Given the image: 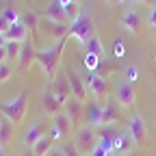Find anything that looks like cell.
<instances>
[{"label": "cell", "instance_id": "obj_51", "mask_svg": "<svg viewBox=\"0 0 156 156\" xmlns=\"http://www.w3.org/2000/svg\"><path fill=\"white\" fill-rule=\"evenodd\" d=\"M152 7H156V0H154V5H152Z\"/></svg>", "mask_w": 156, "mask_h": 156}, {"label": "cell", "instance_id": "obj_1", "mask_svg": "<svg viewBox=\"0 0 156 156\" xmlns=\"http://www.w3.org/2000/svg\"><path fill=\"white\" fill-rule=\"evenodd\" d=\"M67 39H61V41H54L50 48H44V50H37V63L41 65V69L46 72V76L50 80H54L56 74H58V65H61V58H63V50L67 46Z\"/></svg>", "mask_w": 156, "mask_h": 156}, {"label": "cell", "instance_id": "obj_39", "mask_svg": "<svg viewBox=\"0 0 156 156\" xmlns=\"http://www.w3.org/2000/svg\"><path fill=\"white\" fill-rule=\"evenodd\" d=\"M9 61V54H7V46L0 48V63H7Z\"/></svg>", "mask_w": 156, "mask_h": 156}, {"label": "cell", "instance_id": "obj_3", "mask_svg": "<svg viewBox=\"0 0 156 156\" xmlns=\"http://www.w3.org/2000/svg\"><path fill=\"white\" fill-rule=\"evenodd\" d=\"M98 33H95V22H93V15L89 11H80L74 22L69 24V37H74L80 46H87L89 39H93Z\"/></svg>", "mask_w": 156, "mask_h": 156}, {"label": "cell", "instance_id": "obj_22", "mask_svg": "<svg viewBox=\"0 0 156 156\" xmlns=\"http://www.w3.org/2000/svg\"><path fill=\"white\" fill-rule=\"evenodd\" d=\"M122 69H124V65H122L119 58H102L95 74H100L102 78H106L108 74H117V72H122Z\"/></svg>", "mask_w": 156, "mask_h": 156}, {"label": "cell", "instance_id": "obj_10", "mask_svg": "<svg viewBox=\"0 0 156 156\" xmlns=\"http://www.w3.org/2000/svg\"><path fill=\"white\" fill-rule=\"evenodd\" d=\"M50 91L54 93V98L63 106H65V102L69 100V98H74L72 87H69V80H67V74H56V78H54L52 85H50Z\"/></svg>", "mask_w": 156, "mask_h": 156}, {"label": "cell", "instance_id": "obj_45", "mask_svg": "<svg viewBox=\"0 0 156 156\" xmlns=\"http://www.w3.org/2000/svg\"><path fill=\"white\" fill-rule=\"evenodd\" d=\"M7 5H5V0H0V13H2V9H5Z\"/></svg>", "mask_w": 156, "mask_h": 156}, {"label": "cell", "instance_id": "obj_48", "mask_svg": "<svg viewBox=\"0 0 156 156\" xmlns=\"http://www.w3.org/2000/svg\"><path fill=\"white\" fill-rule=\"evenodd\" d=\"M122 156H136L134 152H128V154H122Z\"/></svg>", "mask_w": 156, "mask_h": 156}, {"label": "cell", "instance_id": "obj_8", "mask_svg": "<svg viewBox=\"0 0 156 156\" xmlns=\"http://www.w3.org/2000/svg\"><path fill=\"white\" fill-rule=\"evenodd\" d=\"M95 132H98V143H100L106 152H113L117 136H119L124 130L117 128V124H113V126H100V128H95Z\"/></svg>", "mask_w": 156, "mask_h": 156}, {"label": "cell", "instance_id": "obj_29", "mask_svg": "<svg viewBox=\"0 0 156 156\" xmlns=\"http://www.w3.org/2000/svg\"><path fill=\"white\" fill-rule=\"evenodd\" d=\"M100 61H102L100 56H95V54H91V52H85V67H87L89 72H98Z\"/></svg>", "mask_w": 156, "mask_h": 156}, {"label": "cell", "instance_id": "obj_24", "mask_svg": "<svg viewBox=\"0 0 156 156\" xmlns=\"http://www.w3.org/2000/svg\"><path fill=\"white\" fill-rule=\"evenodd\" d=\"M52 119H54V128L58 130V134H61V136H69V134H72L74 124L69 122V117H67L65 113H58L56 117H52Z\"/></svg>", "mask_w": 156, "mask_h": 156}, {"label": "cell", "instance_id": "obj_20", "mask_svg": "<svg viewBox=\"0 0 156 156\" xmlns=\"http://www.w3.org/2000/svg\"><path fill=\"white\" fill-rule=\"evenodd\" d=\"M26 39H28V28H26V24L22 22V20L9 26V30H7V41H17V44H24Z\"/></svg>", "mask_w": 156, "mask_h": 156}, {"label": "cell", "instance_id": "obj_6", "mask_svg": "<svg viewBox=\"0 0 156 156\" xmlns=\"http://www.w3.org/2000/svg\"><path fill=\"white\" fill-rule=\"evenodd\" d=\"M85 85H87L89 95H93V100H102V98H106V93H108L106 78H102L100 74H95V72H89L85 76Z\"/></svg>", "mask_w": 156, "mask_h": 156}, {"label": "cell", "instance_id": "obj_33", "mask_svg": "<svg viewBox=\"0 0 156 156\" xmlns=\"http://www.w3.org/2000/svg\"><path fill=\"white\" fill-rule=\"evenodd\" d=\"M63 152H65V156H80V152L76 150V145H74V141H65L63 145Z\"/></svg>", "mask_w": 156, "mask_h": 156}, {"label": "cell", "instance_id": "obj_35", "mask_svg": "<svg viewBox=\"0 0 156 156\" xmlns=\"http://www.w3.org/2000/svg\"><path fill=\"white\" fill-rule=\"evenodd\" d=\"M147 26H150V30H154V28H156V7H152V9H150V15H147Z\"/></svg>", "mask_w": 156, "mask_h": 156}, {"label": "cell", "instance_id": "obj_12", "mask_svg": "<svg viewBox=\"0 0 156 156\" xmlns=\"http://www.w3.org/2000/svg\"><path fill=\"white\" fill-rule=\"evenodd\" d=\"M124 122V115H122V106L117 104V100H106L102 104V126H113V124H119Z\"/></svg>", "mask_w": 156, "mask_h": 156}, {"label": "cell", "instance_id": "obj_15", "mask_svg": "<svg viewBox=\"0 0 156 156\" xmlns=\"http://www.w3.org/2000/svg\"><path fill=\"white\" fill-rule=\"evenodd\" d=\"M35 61H37V50L33 46V39L28 37L26 41L22 44V52H20V58H17V67L22 69V72H26Z\"/></svg>", "mask_w": 156, "mask_h": 156}, {"label": "cell", "instance_id": "obj_38", "mask_svg": "<svg viewBox=\"0 0 156 156\" xmlns=\"http://www.w3.org/2000/svg\"><path fill=\"white\" fill-rule=\"evenodd\" d=\"M48 156H65V152H63L61 145H58V147H52V152H50Z\"/></svg>", "mask_w": 156, "mask_h": 156}, {"label": "cell", "instance_id": "obj_42", "mask_svg": "<svg viewBox=\"0 0 156 156\" xmlns=\"http://www.w3.org/2000/svg\"><path fill=\"white\" fill-rule=\"evenodd\" d=\"M139 5H154V0H136Z\"/></svg>", "mask_w": 156, "mask_h": 156}, {"label": "cell", "instance_id": "obj_37", "mask_svg": "<svg viewBox=\"0 0 156 156\" xmlns=\"http://www.w3.org/2000/svg\"><path fill=\"white\" fill-rule=\"evenodd\" d=\"M9 22H7V20L2 17V13H0V33H2V35H7V30H9Z\"/></svg>", "mask_w": 156, "mask_h": 156}, {"label": "cell", "instance_id": "obj_49", "mask_svg": "<svg viewBox=\"0 0 156 156\" xmlns=\"http://www.w3.org/2000/svg\"><path fill=\"white\" fill-rule=\"evenodd\" d=\"M150 33H152V35H154V37H156V28H154V30H150Z\"/></svg>", "mask_w": 156, "mask_h": 156}, {"label": "cell", "instance_id": "obj_7", "mask_svg": "<svg viewBox=\"0 0 156 156\" xmlns=\"http://www.w3.org/2000/svg\"><path fill=\"white\" fill-rule=\"evenodd\" d=\"M65 74H67V80H69V87H72L74 98H76V100H80L83 104L89 102V91H87V85H85V78L78 74L74 67H67Z\"/></svg>", "mask_w": 156, "mask_h": 156}, {"label": "cell", "instance_id": "obj_4", "mask_svg": "<svg viewBox=\"0 0 156 156\" xmlns=\"http://www.w3.org/2000/svg\"><path fill=\"white\" fill-rule=\"evenodd\" d=\"M74 145L80 152V156H91L95 145H98V132L91 126H80L74 136Z\"/></svg>", "mask_w": 156, "mask_h": 156}, {"label": "cell", "instance_id": "obj_30", "mask_svg": "<svg viewBox=\"0 0 156 156\" xmlns=\"http://www.w3.org/2000/svg\"><path fill=\"white\" fill-rule=\"evenodd\" d=\"M2 17L7 20L9 24H15V22H20V20H22V15H20V13L13 9V7H9V5L2 9Z\"/></svg>", "mask_w": 156, "mask_h": 156}, {"label": "cell", "instance_id": "obj_17", "mask_svg": "<svg viewBox=\"0 0 156 156\" xmlns=\"http://www.w3.org/2000/svg\"><path fill=\"white\" fill-rule=\"evenodd\" d=\"M44 17L52 20V22H58V24H69V17L63 9V5L58 0H50L46 5V11H44Z\"/></svg>", "mask_w": 156, "mask_h": 156}, {"label": "cell", "instance_id": "obj_28", "mask_svg": "<svg viewBox=\"0 0 156 156\" xmlns=\"http://www.w3.org/2000/svg\"><path fill=\"white\" fill-rule=\"evenodd\" d=\"M20 52H22V44L17 41H7V54H9V61H17Z\"/></svg>", "mask_w": 156, "mask_h": 156}, {"label": "cell", "instance_id": "obj_43", "mask_svg": "<svg viewBox=\"0 0 156 156\" xmlns=\"http://www.w3.org/2000/svg\"><path fill=\"white\" fill-rule=\"evenodd\" d=\"M111 2H115V5H119V7H122V5L126 2V0H111Z\"/></svg>", "mask_w": 156, "mask_h": 156}, {"label": "cell", "instance_id": "obj_36", "mask_svg": "<svg viewBox=\"0 0 156 156\" xmlns=\"http://www.w3.org/2000/svg\"><path fill=\"white\" fill-rule=\"evenodd\" d=\"M108 154H111V152H106V150H104V147H102V145H100V143H98V145H95V150H93V154H91V156H108Z\"/></svg>", "mask_w": 156, "mask_h": 156}, {"label": "cell", "instance_id": "obj_41", "mask_svg": "<svg viewBox=\"0 0 156 156\" xmlns=\"http://www.w3.org/2000/svg\"><path fill=\"white\" fill-rule=\"evenodd\" d=\"M58 2H61L63 7H67V5H74V2H76V0H58Z\"/></svg>", "mask_w": 156, "mask_h": 156}, {"label": "cell", "instance_id": "obj_26", "mask_svg": "<svg viewBox=\"0 0 156 156\" xmlns=\"http://www.w3.org/2000/svg\"><path fill=\"white\" fill-rule=\"evenodd\" d=\"M85 52H91V54L100 56V58H106V50H104V46H102V41H100V37H98V35H95L93 39H89V41H87Z\"/></svg>", "mask_w": 156, "mask_h": 156}, {"label": "cell", "instance_id": "obj_40", "mask_svg": "<svg viewBox=\"0 0 156 156\" xmlns=\"http://www.w3.org/2000/svg\"><path fill=\"white\" fill-rule=\"evenodd\" d=\"M5 46H7V35L0 33V48H5Z\"/></svg>", "mask_w": 156, "mask_h": 156}, {"label": "cell", "instance_id": "obj_19", "mask_svg": "<svg viewBox=\"0 0 156 156\" xmlns=\"http://www.w3.org/2000/svg\"><path fill=\"white\" fill-rule=\"evenodd\" d=\"M122 26L132 33V35H139L141 33V15L136 9H126L124 15H122Z\"/></svg>", "mask_w": 156, "mask_h": 156}, {"label": "cell", "instance_id": "obj_47", "mask_svg": "<svg viewBox=\"0 0 156 156\" xmlns=\"http://www.w3.org/2000/svg\"><path fill=\"white\" fill-rule=\"evenodd\" d=\"M24 156H33V152L30 150H24Z\"/></svg>", "mask_w": 156, "mask_h": 156}, {"label": "cell", "instance_id": "obj_46", "mask_svg": "<svg viewBox=\"0 0 156 156\" xmlns=\"http://www.w3.org/2000/svg\"><path fill=\"white\" fill-rule=\"evenodd\" d=\"M0 156H7V152H5V147L0 145Z\"/></svg>", "mask_w": 156, "mask_h": 156}, {"label": "cell", "instance_id": "obj_2", "mask_svg": "<svg viewBox=\"0 0 156 156\" xmlns=\"http://www.w3.org/2000/svg\"><path fill=\"white\" fill-rule=\"evenodd\" d=\"M26 111H28V91L22 89L13 100H7V102H0V113H2L9 122H13L15 126H20L26 117Z\"/></svg>", "mask_w": 156, "mask_h": 156}, {"label": "cell", "instance_id": "obj_5", "mask_svg": "<svg viewBox=\"0 0 156 156\" xmlns=\"http://www.w3.org/2000/svg\"><path fill=\"white\" fill-rule=\"evenodd\" d=\"M115 100L122 108H134V102H136V91L132 87V83H128L126 78H122L119 85L115 89Z\"/></svg>", "mask_w": 156, "mask_h": 156}, {"label": "cell", "instance_id": "obj_25", "mask_svg": "<svg viewBox=\"0 0 156 156\" xmlns=\"http://www.w3.org/2000/svg\"><path fill=\"white\" fill-rule=\"evenodd\" d=\"M13 132H15V124L13 122H9L7 117H5V124H2V128H0V145H11V141H13Z\"/></svg>", "mask_w": 156, "mask_h": 156}, {"label": "cell", "instance_id": "obj_18", "mask_svg": "<svg viewBox=\"0 0 156 156\" xmlns=\"http://www.w3.org/2000/svg\"><path fill=\"white\" fill-rule=\"evenodd\" d=\"M63 113L69 117V122L74 126H78L80 119H83V115H85V104L80 100H76V98H69V100L65 102V106H63Z\"/></svg>", "mask_w": 156, "mask_h": 156}, {"label": "cell", "instance_id": "obj_21", "mask_svg": "<svg viewBox=\"0 0 156 156\" xmlns=\"http://www.w3.org/2000/svg\"><path fill=\"white\" fill-rule=\"evenodd\" d=\"M132 145H136V143H134V139H132V134H130L128 130H124L119 136H117V141H115V147H113V152H115L117 156H122V154H128V152H132Z\"/></svg>", "mask_w": 156, "mask_h": 156}, {"label": "cell", "instance_id": "obj_9", "mask_svg": "<svg viewBox=\"0 0 156 156\" xmlns=\"http://www.w3.org/2000/svg\"><path fill=\"white\" fill-rule=\"evenodd\" d=\"M39 28H41L50 39H54V41H61V39L69 37V24L52 22V20H48V17H44V15H41V22H39Z\"/></svg>", "mask_w": 156, "mask_h": 156}, {"label": "cell", "instance_id": "obj_11", "mask_svg": "<svg viewBox=\"0 0 156 156\" xmlns=\"http://www.w3.org/2000/svg\"><path fill=\"white\" fill-rule=\"evenodd\" d=\"M128 132L132 134V139L136 145H143L147 141V128H145V122L141 119L139 113H132L128 117Z\"/></svg>", "mask_w": 156, "mask_h": 156}, {"label": "cell", "instance_id": "obj_14", "mask_svg": "<svg viewBox=\"0 0 156 156\" xmlns=\"http://www.w3.org/2000/svg\"><path fill=\"white\" fill-rule=\"evenodd\" d=\"M85 126H91V128H100L102 126V104L98 100H91L85 102Z\"/></svg>", "mask_w": 156, "mask_h": 156}, {"label": "cell", "instance_id": "obj_13", "mask_svg": "<svg viewBox=\"0 0 156 156\" xmlns=\"http://www.w3.org/2000/svg\"><path fill=\"white\" fill-rule=\"evenodd\" d=\"M46 124L41 122V119H37V122H33L28 128H24V139H22V145L26 147V150H30L39 139H44L46 136Z\"/></svg>", "mask_w": 156, "mask_h": 156}, {"label": "cell", "instance_id": "obj_44", "mask_svg": "<svg viewBox=\"0 0 156 156\" xmlns=\"http://www.w3.org/2000/svg\"><path fill=\"white\" fill-rule=\"evenodd\" d=\"M2 124H5V115L0 113V128H2Z\"/></svg>", "mask_w": 156, "mask_h": 156}, {"label": "cell", "instance_id": "obj_16", "mask_svg": "<svg viewBox=\"0 0 156 156\" xmlns=\"http://www.w3.org/2000/svg\"><path fill=\"white\" fill-rule=\"evenodd\" d=\"M41 111H44L48 117H56L58 113H63V104L54 98V93L50 91V87L41 93Z\"/></svg>", "mask_w": 156, "mask_h": 156}, {"label": "cell", "instance_id": "obj_27", "mask_svg": "<svg viewBox=\"0 0 156 156\" xmlns=\"http://www.w3.org/2000/svg\"><path fill=\"white\" fill-rule=\"evenodd\" d=\"M22 22L26 24L28 33H33V35H35V30L39 28V22H41V15H39V13H35V11H24V15H22Z\"/></svg>", "mask_w": 156, "mask_h": 156}, {"label": "cell", "instance_id": "obj_23", "mask_svg": "<svg viewBox=\"0 0 156 156\" xmlns=\"http://www.w3.org/2000/svg\"><path fill=\"white\" fill-rule=\"evenodd\" d=\"M52 147H56L54 145V139L50 134H46L44 139H39L33 147H30V152H33V156H48L50 152H52Z\"/></svg>", "mask_w": 156, "mask_h": 156}, {"label": "cell", "instance_id": "obj_50", "mask_svg": "<svg viewBox=\"0 0 156 156\" xmlns=\"http://www.w3.org/2000/svg\"><path fill=\"white\" fill-rule=\"evenodd\" d=\"M108 156H117V154H115V152H111V154H108Z\"/></svg>", "mask_w": 156, "mask_h": 156}, {"label": "cell", "instance_id": "obj_32", "mask_svg": "<svg viewBox=\"0 0 156 156\" xmlns=\"http://www.w3.org/2000/svg\"><path fill=\"white\" fill-rule=\"evenodd\" d=\"M126 54V46H124V39H115V52H113V58H124Z\"/></svg>", "mask_w": 156, "mask_h": 156}, {"label": "cell", "instance_id": "obj_34", "mask_svg": "<svg viewBox=\"0 0 156 156\" xmlns=\"http://www.w3.org/2000/svg\"><path fill=\"white\" fill-rule=\"evenodd\" d=\"M136 74H139V72H136L134 65L126 67V80H128V83H134V80H136Z\"/></svg>", "mask_w": 156, "mask_h": 156}, {"label": "cell", "instance_id": "obj_31", "mask_svg": "<svg viewBox=\"0 0 156 156\" xmlns=\"http://www.w3.org/2000/svg\"><path fill=\"white\" fill-rule=\"evenodd\" d=\"M11 74H13V65H11V61H7V63H0V85H2V83H7L9 78H11Z\"/></svg>", "mask_w": 156, "mask_h": 156}]
</instances>
